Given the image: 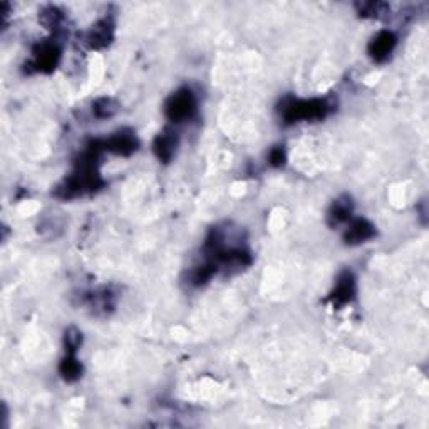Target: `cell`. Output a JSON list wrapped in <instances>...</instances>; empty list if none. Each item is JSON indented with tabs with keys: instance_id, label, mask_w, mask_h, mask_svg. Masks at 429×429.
<instances>
[{
	"instance_id": "cell-1",
	"label": "cell",
	"mask_w": 429,
	"mask_h": 429,
	"mask_svg": "<svg viewBox=\"0 0 429 429\" xmlns=\"http://www.w3.org/2000/svg\"><path fill=\"white\" fill-rule=\"evenodd\" d=\"M330 113V104L325 99H285L282 102L280 114L287 124L298 121H317L324 119Z\"/></svg>"
},
{
	"instance_id": "cell-2",
	"label": "cell",
	"mask_w": 429,
	"mask_h": 429,
	"mask_svg": "<svg viewBox=\"0 0 429 429\" xmlns=\"http://www.w3.org/2000/svg\"><path fill=\"white\" fill-rule=\"evenodd\" d=\"M164 113L171 123H183L193 118L196 113V97L191 89L183 87L180 91L173 92L164 106Z\"/></svg>"
},
{
	"instance_id": "cell-3",
	"label": "cell",
	"mask_w": 429,
	"mask_h": 429,
	"mask_svg": "<svg viewBox=\"0 0 429 429\" xmlns=\"http://www.w3.org/2000/svg\"><path fill=\"white\" fill-rule=\"evenodd\" d=\"M61 59V49L56 42H42L34 49V59L30 67L35 73L49 74L56 69Z\"/></svg>"
},
{
	"instance_id": "cell-4",
	"label": "cell",
	"mask_w": 429,
	"mask_h": 429,
	"mask_svg": "<svg viewBox=\"0 0 429 429\" xmlns=\"http://www.w3.org/2000/svg\"><path fill=\"white\" fill-rule=\"evenodd\" d=\"M114 39V22L106 17V19H101L99 22H96L91 29L87 30L86 40L84 42L87 44L89 49H104L113 42Z\"/></svg>"
},
{
	"instance_id": "cell-5",
	"label": "cell",
	"mask_w": 429,
	"mask_h": 429,
	"mask_svg": "<svg viewBox=\"0 0 429 429\" xmlns=\"http://www.w3.org/2000/svg\"><path fill=\"white\" fill-rule=\"evenodd\" d=\"M138 146H140V141H138V138L129 129L114 133L113 136L104 140V150L118 156L133 155L138 150Z\"/></svg>"
},
{
	"instance_id": "cell-6",
	"label": "cell",
	"mask_w": 429,
	"mask_h": 429,
	"mask_svg": "<svg viewBox=\"0 0 429 429\" xmlns=\"http://www.w3.org/2000/svg\"><path fill=\"white\" fill-rule=\"evenodd\" d=\"M354 295H356L354 275L347 270L342 272V274L337 277L335 287L329 295V301L332 302V306L335 308H341L344 306H347V303L354 298Z\"/></svg>"
},
{
	"instance_id": "cell-7",
	"label": "cell",
	"mask_w": 429,
	"mask_h": 429,
	"mask_svg": "<svg viewBox=\"0 0 429 429\" xmlns=\"http://www.w3.org/2000/svg\"><path fill=\"white\" fill-rule=\"evenodd\" d=\"M397 44V37L391 30H381L369 44V56L375 62H384L389 59Z\"/></svg>"
},
{
	"instance_id": "cell-8",
	"label": "cell",
	"mask_w": 429,
	"mask_h": 429,
	"mask_svg": "<svg viewBox=\"0 0 429 429\" xmlns=\"http://www.w3.org/2000/svg\"><path fill=\"white\" fill-rule=\"evenodd\" d=\"M178 147V136L176 133L171 131V129H167V131L159 133L158 136L155 138L153 143V151L161 163H169L173 159L174 153H176Z\"/></svg>"
},
{
	"instance_id": "cell-9",
	"label": "cell",
	"mask_w": 429,
	"mask_h": 429,
	"mask_svg": "<svg viewBox=\"0 0 429 429\" xmlns=\"http://www.w3.org/2000/svg\"><path fill=\"white\" fill-rule=\"evenodd\" d=\"M375 228L370 222L364 220V218H357L347 226L346 234H344V241L347 245H359L364 243L370 238H374Z\"/></svg>"
},
{
	"instance_id": "cell-10",
	"label": "cell",
	"mask_w": 429,
	"mask_h": 429,
	"mask_svg": "<svg viewBox=\"0 0 429 429\" xmlns=\"http://www.w3.org/2000/svg\"><path fill=\"white\" fill-rule=\"evenodd\" d=\"M352 214V201L349 196H341L339 200H335L332 207L329 210L327 214V223L330 226H339L342 223H347L351 220Z\"/></svg>"
},
{
	"instance_id": "cell-11",
	"label": "cell",
	"mask_w": 429,
	"mask_h": 429,
	"mask_svg": "<svg viewBox=\"0 0 429 429\" xmlns=\"http://www.w3.org/2000/svg\"><path fill=\"white\" fill-rule=\"evenodd\" d=\"M59 373L62 377H64V381L67 382H74L78 381L80 377V374H83V364L78 361V357L74 354H67L64 359L61 361L59 365Z\"/></svg>"
},
{
	"instance_id": "cell-12",
	"label": "cell",
	"mask_w": 429,
	"mask_h": 429,
	"mask_svg": "<svg viewBox=\"0 0 429 429\" xmlns=\"http://www.w3.org/2000/svg\"><path fill=\"white\" fill-rule=\"evenodd\" d=\"M356 11L365 19H381V17L387 16L391 8L386 2H357Z\"/></svg>"
},
{
	"instance_id": "cell-13",
	"label": "cell",
	"mask_w": 429,
	"mask_h": 429,
	"mask_svg": "<svg viewBox=\"0 0 429 429\" xmlns=\"http://www.w3.org/2000/svg\"><path fill=\"white\" fill-rule=\"evenodd\" d=\"M39 20H40V24H42L44 27H47V29L57 30V29H61L62 22H64V13H62L61 8H57L54 6H47L39 12Z\"/></svg>"
},
{
	"instance_id": "cell-14",
	"label": "cell",
	"mask_w": 429,
	"mask_h": 429,
	"mask_svg": "<svg viewBox=\"0 0 429 429\" xmlns=\"http://www.w3.org/2000/svg\"><path fill=\"white\" fill-rule=\"evenodd\" d=\"M217 265H214L213 262L205 263V265L195 267L193 270L190 272V277H188V282H190L193 287H201V285H205L207 282H210V279L217 274Z\"/></svg>"
},
{
	"instance_id": "cell-15",
	"label": "cell",
	"mask_w": 429,
	"mask_h": 429,
	"mask_svg": "<svg viewBox=\"0 0 429 429\" xmlns=\"http://www.w3.org/2000/svg\"><path fill=\"white\" fill-rule=\"evenodd\" d=\"M119 106L113 97H99L92 102V114L96 116L97 119H107L113 118V116L118 113Z\"/></svg>"
},
{
	"instance_id": "cell-16",
	"label": "cell",
	"mask_w": 429,
	"mask_h": 429,
	"mask_svg": "<svg viewBox=\"0 0 429 429\" xmlns=\"http://www.w3.org/2000/svg\"><path fill=\"white\" fill-rule=\"evenodd\" d=\"M64 344H66L67 354H75V351H78L80 344H83V334H80L75 327H69L66 330Z\"/></svg>"
},
{
	"instance_id": "cell-17",
	"label": "cell",
	"mask_w": 429,
	"mask_h": 429,
	"mask_svg": "<svg viewBox=\"0 0 429 429\" xmlns=\"http://www.w3.org/2000/svg\"><path fill=\"white\" fill-rule=\"evenodd\" d=\"M268 161H270L272 167H275V168L284 167V164H285V151H284V147H280V146L274 147V150L270 151V155H268Z\"/></svg>"
}]
</instances>
